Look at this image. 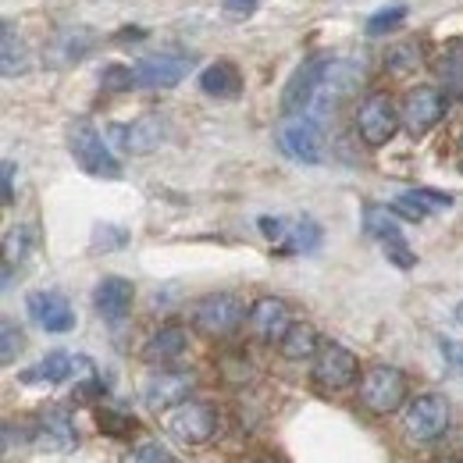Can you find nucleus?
I'll return each mask as SVG.
<instances>
[{"label":"nucleus","mask_w":463,"mask_h":463,"mask_svg":"<svg viewBox=\"0 0 463 463\" xmlns=\"http://www.w3.org/2000/svg\"><path fill=\"white\" fill-rule=\"evenodd\" d=\"M68 150L75 157V165L86 175H97V178H121V165L118 157L108 150L104 136L93 128V121L79 118L68 125Z\"/></svg>","instance_id":"f257e3e1"},{"label":"nucleus","mask_w":463,"mask_h":463,"mask_svg":"<svg viewBox=\"0 0 463 463\" xmlns=\"http://www.w3.org/2000/svg\"><path fill=\"white\" fill-rule=\"evenodd\" d=\"M406 392H410L406 374L400 367H389V364H374L360 378V403L367 406L371 413H378V417L396 413L406 403Z\"/></svg>","instance_id":"f03ea898"},{"label":"nucleus","mask_w":463,"mask_h":463,"mask_svg":"<svg viewBox=\"0 0 463 463\" xmlns=\"http://www.w3.org/2000/svg\"><path fill=\"white\" fill-rule=\"evenodd\" d=\"M242 321H246V303L232 292H211L193 307L196 332H203L211 339H225L232 332H239Z\"/></svg>","instance_id":"7ed1b4c3"},{"label":"nucleus","mask_w":463,"mask_h":463,"mask_svg":"<svg viewBox=\"0 0 463 463\" xmlns=\"http://www.w3.org/2000/svg\"><path fill=\"white\" fill-rule=\"evenodd\" d=\"M279 146L299 165H321L325 157V128L314 115H286L279 128Z\"/></svg>","instance_id":"20e7f679"},{"label":"nucleus","mask_w":463,"mask_h":463,"mask_svg":"<svg viewBox=\"0 0 463 463\" xmlns=\"http://www.w3.org/2000/svg\"><path fill=\"white\" fill-rule=\"evenodd\" d=\"M328 64H332L328 54H314L292 71V79L282 90V115H310V108H314V100L325 86Z\"/></svg>","instance_id":"39448f33"},{"label":"nucleus","mask_w":463,"mask_h":463,"mask_svg":"<svg viewBox=\"0 0 463 463\" xmlns=\"http://www.w3.org/2000/svg\"><path fill=\"white\" fill-rule=\"evenodd\" d=\"M193 64H196V58L189 51L165 47V51H154V54L136 61V82L150 86V90H172L193 71Z\"/></svg>","instance_id":"423d86ee"},{"label":"nucleus","mask_w":463,"mask_h":463,"mask_svg":"<svg viewBox=\"0 0 463 463\" xmlns=\"http://www.w3.org/2000/svg\"><path fill=\"white\" fill-rule=\"evenodd\" d=\"M449 420H453V406H449V400L439 396V392H424V396H417L413 403L406 406L403 428L410 439H417V442H431V439H439V435L449 428Z\"/></svg>","instance_id":"0eeeda50"},{"label":"nucleus","mask_w":463,"mask_h":463,"mask_svg":"<svg viewBox=\"0 0 463 463\" xmlns=\"http://www.w3.org/2000/svg\"><path fill=\"white\" fill-rule=\"evenodd\" d=\"M449 108V93L435 90V86H413L403 97V108H400V121L410 136H424L428 128H435Z\"/></svg>","instance_id":"6e6552de"},{"label":"nucleus","mask_w":463,"mask_h":463,"mask_svg":"<svg viewBox=\"0 0 463 463\" xmlns=\"http://www.w3.org/2000/svg\"><path fill=\"white\" fill-rule=\"evenodd\" d=\"M356 374H360V364H356V356L346 346L325 343V346L317 349L310 378H314V385L321 392H343V389H349L356 382Z\"/></svg>","instance_id":"1a4fd4ad"},{"label":"nucleus","mask_w":463,"mask_h":463,"mask_svg":"<svg viewBox=\"0 0 463 463\" xmlns=\"http://www.w3.org/2000/svg\"><path fill=\"white\" fill-rule=\"evenodd\" d=\"M400 125H403V121H400V111H396V104H392L385 93H371V97L356 108V132H360V139H364L367 146H385V143L396 136Z\"/></svg>","instance_id":"9d476101"},{"label":"nucleus","mask_w":463,"mask_h":463,"mask_svg":"<svg viewBox=\"0 0 463 463\" xmlns=\"http://www.w3.org/2000/svg\"><path fill=\"white\" fill-rule=\"evenodd\" d=\"M165 428L172 431L178 442L200 446V442L214 439V431H218V410L211 403H178L165 417Z\"/></svg>","instance_id":"9b49d317"},{"label":"nucleus","mask_w":463,"mask_h":463,"mask_svg":"<svg viewBox=\"0 0 463 463\" xmlns=\"http://www.w3.org/2000/svg\"><path fill=\"white\" fill-rule=\"evenodd\" d=\"M33 442H36V449H43V453H68V449H75V446H79V431H75V424H71V413L61 410V406L40 410Z\"/></svg>","instance_id":"f8f14e48"},{"label":"nucleus","mask_w":463,"mask_h":463,"mask_svg":"<svg viewBox=\"0 0 463 463\" xmlns=\"http://www.w3.org/2000/svg\"><path fill=\"white\" fill-rule=\"evenodd\" d=\"M193 385H196L193 371H157L143 382V403L150 410H168V406L185 403Z\"/></svg>","instance_id":"ddd939ff"},{"label":"nucleus","mask_w":463,"mask_h":463,"mask_svg":"<svg viewBox=\"0 0 463 463\" xmlns=\"http://www.w3.org/2000/svg\"><path fill=\"white\" fill-rule=\"evenodd\" d=\"M25 307H29V317L43 328V332H71L75 328V310H71V303L54 289H40V292H29V299H25Z\"/></svg>","instance_id":"4468645a"},{"label":"nucleus","mask_w":463,"mask_h":463,"mask_svg":"<svg viewBox=\"0 0 463 463\" xmlns=\"http://www.w3.org/2000/svg\"><path fill=\"white\" fill-rule=\"evenodd\" d=\"M250 332L260 339V343H282V335L289 332V307L275 296H264L250 307Z\"/></svg>","instance_id":"2eb2a0df"},{"label":"nucleus","mask_w":463,"mask_h":463,"mask_svg":"<svg viewBox=\"0 0 463 463\" xmlns=\"http://www.w3.org/2000/svg\"><path fill=\"white\" fill-rule=\"evenodd\" d=\"M132 299H136V286L128 279H118V275L100 279L93 289V307L104 321H121L132 310Z\"/></svg>","instance_id":"dca6fc26"},{"label":"nucleus","mask_w":463,"mask_h":463,"mask_svg":"<svg viewBox=\"0 0 463 463\" xmlns=\"http://www.w3.org/2000/svg\"><path fill=\"white\" fill-rule=\"evenodd\" d=\"M115 136H118V146H121L125 154H150V150H157L161 139H165V121L146 115V118H139V121H132V125H118Z\"/></svg>","instance_id":"f3484780"},{"label":"nucleus","mask_w":463,"mask_h":463,"mask_svg":"<svg viewBox=\"0 0 463 463\" xmlns=\"http://www.w3.org/2000/svg\"><path fill=\"white\" fill-rule=\"evenodd\" d=\"M82 367H90V360L86 356H71V353H47L36 367H29V371H22V382L25 385H36V382H47V385H58V382H68L75 371H82Z\"/></svg>","instance_id":"a211bd4d"},{"label":"nucleus","mask_w":463,"mask_h":463,"mask_svg":"<svg viewBox=\"0 0 463 463\" xmlns=\"http://www.w3.org/2000/svg\"><path fill=\"white\" fill-rule=\"evenodd\" d=\"M200 90L214 100H235L242 93V75L232 61H214L200 71Z\"/></svg>","instance_id":"6ab92c4d"},{"label":"nucleus","mask_w":463,"mask_h":463,"mask_svg":"<svg viewBox=\"0 0 463 463\" xmlns=\"http://www.w3.org/2000/svg\"><path fill=\"white\" fill-rule=\"evenodd\" d=\"M189 346V332L182 328V325H165V328H157L150 339H146V346H143V360L146 364H172L178 360L182 353Z\"/></svg>","instance_id":"aec40b11"},{"label":"nucleus","mask_w":463,"mask_h":463,"mask_svg":"<svg viewBox=\"0 0 463 463\" xmlns=\"http://www.w3.org/2000/svg\"><path fill=\"white\" fill-rule=\"evenodd\" d=\"M282 356L286 360H307V356H317V349H321V339H317V332H314V325H303V321H296L289 325V332L282 335Z\"/></svg>","instance_id":"412c9836"},{"label":"nucleus","mask_w":463,"mask_h":463,"mask_svg":"<svg viewBox=\"0 0 463 463\" xmlns=\"http://www.w3.org/2000/svg\"><path fill=\"white\" fill-rule=\"evenodd\" d=\"M321 239H325V232L314 218H299L282 239V253H314L321 246Z\"/></svg>","instance_id":"4be33fe9"},{"label":"nucleus","mask_w":463,"mask_h":463,"mask_svg":"<svg viewBox=\"0 0 463 463\" xmlns=\"http://www.w3.org/2000/svg\"><path fill=\"white\" fill-rule=\"evenodd\" d=\"M364 232H367L371 239H378V242L396 239V235H403V232H400V214H396L392 207L371 203V207H364Z\"/></svg>","instance_id":"5701e85b"},{"label":"nucleus","mask_w":463,"mask_h":463,"mask_svg":"<svg viewBox=\"0 0 463 463\" xmlns=\"http://www.w3.org/2000/svg\"><path fill=\"white\" fill-rule=\"evenodd\" d=\"M439 75L446 82V93L453 97H463V40H453L446 47V58L439 64Z\"/></svg>","instance_id":"b1692460"},{"label":"nucleus","mask_w":463,"mask_h":463,"mask_svg":"<svg viewBox=\"0 0 463 463\" xmlns=\"http://www.w3.org/2000/svg\"><path fill=\"white\" fill-rule=\"evenodd\" d=\"M25 68H29V51H25V43L14 36V29L4 22V75L14 79V75H22Z\"/></svg>","instance_id":"393cba45"},{"label":"nucleus","mask_w":463,"mask_h":463,"mask_svg":"<svg viewBox=\"0 0 463 463\" xmlns=\"http://www.w3.org/2000/svg\"><path fill=\"white\" fill-rule=\"evenodd\" d=\"M58 47H64V58L61 64H71V61H82L93 47H97V36L90 29H68L58 36Z\"/></svg>","instance_id":"a878e982"},{"label":"nucleus","mask_w":463,"mask_h":463,"mask_svg":"<svg viewBox=\"0 0 463 463\" xmlns=\"http://www.w3.org/2000/svg\"><path fill=\"white\" fill-rule=\"evenodd\" d=\"M406 18V7L403 4H392V7H382V11H374L371 18H367V36H382V33H389V29H396L400 22Z\"/></svg>","instance_id":"bb28decb"},{"label":"nucleus","mask_w":463,"mask_h":463,"mask_svg":"<svg viewBox=\"0 0 463 463\" xmlns=\"http://www.w3.org/2000/svg\"><path fill=\"white\" fill-rule=\"evenodd\" d=\"M100 86H104L108 93H121V90L139 86V82H136V68H125V64H108V68H104V75H100Z\"/></svg>","instance_id":"cd10ccee"},{"label":"nucleus","mask_w":463,"mask_h":463,"mask_svg":"<svg viewBox=\"0 0 463 463\" xmlns=\"http://www.w3.org/2000/svg\"><path fill=\"white\" fill-rule=\"evenodd\" d=\"M0 339H4V343H0V360H4V364H14V356L25 346L22 328H18L14 321H4V325H0Z\"/></svg>","instance_id":"c85d7f7f"},{"label":"nucleus","mask_w":463,"mask_h":463,"mask_svg":"<svg viewBox=\"0 0 463 463\" xmlns=\"http://www.w3.org/2000/svg\"><path fill=\"white\" fill-rule=\"evenodd\" d=\"M382 246H385V257H389L396 268L410 271V268L417 264V257H413V250H410V242H406L403 235H396V239H385Z\"/></svg>","instance_id":"c756f323"},{"label":"nucleus","mask_w":463,"mask_h":463,"mask_svg":"<svg viewBox=\"0 0 463 463\" xmlns=\"http://www.w3.org/2000/svg\"><path fill=\"white\" fill-rule=\"evenodd\" d=\"M410 196L431 214V211H442V207H453V196L449 193H435V189H410Z\"/></svg>","instance_id":"7c9ffc66"},{"label":"nucleus","mask_w":463,"mask_h":463,"mask_svg":"<svg viewBox=\"0 0 463 463\" xmlns=\"http://www.w3.org/2000/svg\"><path fill=\"white\" fill-rule=\"evenodd\" d=\"M125 242H128V232L111 229V225H97V232H93V250H118Z\"/></svg>","instance_id":"2f4dec72"},{"label":"nucleus","mask_w":463,"mask_h":463,"mask_svg":"<svg viewBox=\"0 0 463 463\" xmlns=\"http://www.w3.org/2000/svg\"><path fill=\"white\" fill-rule=\"evenodd\" d=\"M417 61H420V54H417V51H413L410 43H400V47H396V51L389 54V61H385V64H389V68H392L396 75H403V71H410V68H413Z\"/></svg>","instance_id":"473e14b6"},{"label":"nucleus","mask_w":463,"mask_h":463,"mask_svg":"<svg viewBox=\"0 0 463 463\" xmlns=\"http://www.w3.org/2000/svg\"><path fill=\"white\" fill-rule=\"evenodd\" d=\"M100 431H111V435H125V431H132L136 428V420L132 417H121L115 410H100Z\"/></svg>","instance_id":"72a5a7b5"},{"label":"nucleus","mask_w":463,"mask_h":463,"mask_svg":"<svg viewBox=\"0 0 463 463\" xmlns=\"http://www.w3.org/2000/svg\"><path fill=\"white\" fill-rule=\"evenodd\" d=\"M132 463H178V460H175L165 446H157V442H143V446L136 449Z\"/></svg>","instance_id":"f704fd0d"},{"label":"nucleus","mask_w":463,"mask_h":463,"mask_svg":"<svg viewBox=\"0 0 463 463\" xmlns=\"http://www.w3.org/2000/svg\"><path fill=\"white\" fill-rule=\"evenodd\" d=\"M257 225H260V232H264L271 242H282L286 232H289V222H282V218H260Z\"/></svg>","instance_id":"c9c22d12"},{"label":"nucleus","mask_w":463,"mask_h":463,"mask_svg":"<svg viewBox=\"0 0 463 463\" xmlns=\"http://www.w3.org/2000/svg\"><path fill=\"white\" fill-rule=\"evenodd\" d=\"M439 349H442V356L463 374V346L460 343H453V339H439Z\"/></svg>","instance_id":"e433bc0d"},{"label":"nucleus","mask_w":463,"mask_h":463,"mask_svg":"<svg viewBox=\"0 0 463 463\" xmlns=\"http://www.w3.org/2000/svg\"><path fill=\"white\" fill-rule=\"evenodd\" d=\"M222 4H225V11L232 18H246V14H253L260 7V0H222Z\"/></svg>","instance_id":"4c0bfd02"},{"label":"nucleus","mask_w":463,"mask_h":463,"mask_svg":"<svg viewBox=\"0 0 463 463\" xmlns=\"http://www.w3.org/2000/svg\"><path fill=\"white\" fill-rule=\"evenodd\" d=\"M14 203V161H4V207Z\"/></svg>","instance_id":"58836bf2"},{"label":"nucleus","mask_w":463,"mask_h":463,"mask_svg":"<svg viewBox=\"0 0 463 463\" xmlns=\"http://www.w3.org/2000/svg\"><path fill=\"white\" fill-rule=\"evenodd\" d=\"M457 321H460V325H463V303H460V307H457Z\"/></svg>","instance_id":"ea45409f"},{"label":"nucleus","mask_w":463,"mask_h":463,"mask_svg":"<svg viewBox=\"0 0 463 463\" xmlns=\"http://www.w3.org/2000/svg\"><path fill=\"white\" fill-rule=\"evenodd\" d=\"M260 463H275V460H260Z\"/></svg>","instance_id":"a19ab883"},{"label":"nucleus","mask_w":463,"mask_h":463,"mask_svg":"<svg viewBox=\"0 0 463 463\" xmlns=\"http://www.w3.org/2000/svg\"><path fill=\"white\" fill-rule=\"evenodd\" d=\"M449 463H463V460H449Z\"/></svg>","instance_id":"79ce46f5"}]
</instances>
